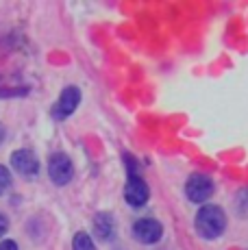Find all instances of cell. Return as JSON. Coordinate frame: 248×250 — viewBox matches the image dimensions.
<instances>
[{"label":"cell","instance_id":"3957f363","mask_svg":"<svg viewBox=\"0 0 248 250\" xmlns=\"http://www.w3.org/2000/svg\"><path fill=\"white\" fill-rule=\"evenodd\" d=\"M79 103H81V91H79V87H74V85L65 87L63 91H61L59 100L55 103V107H52V118H55V120H65L68 115H72L76 111Z\"/></svg>","mask_w":248,"mask_h":250},{"label":"cell","instance_id":"8992f818","mask_svg":"<svg viewBox=\"0 0 248 250\" xmlns=\"http://www.w3.org/2000/svg\"><path fill=\"white\" fill-rule=\"evenodd\" d=\"M148 196H150V189L144 179H140V176H128V183H126V187H124V198H126L128 205L142 207V205H146Z\"/></svg>","mask_w":248,"mask_h":250},{"label":"cell","instance_id":"6da1fadb","mask_svg":"<svg viewBox=\"0 0 248 250\" xmlns=\"http://www.w3.org/2000/svg\"><path fill=\"white\" fill-rule=\"evenodd\" d=\"M224 227H227V215L220 207L216 205H207L198 211L196 215V230L200 237L205 239H216L224 233Z\"/></svg>","mask_w":248,"mask_h":250},{"label":"cell","instance_id":"8fae6325","mask_svg":"<svg viewBox=\"0 0 248 250\" xmlns=\"http://www.w3.org/2000/svg\"><path fill=\"white\" fill-rule=\"evenodd\" d=\"M237 209H240V213H246L248 215V189L242 191L240 198H237Z\"/></svg>","mask_w":248,"mask_h":250},{"label":"cell","instance_id":"9c48e42d","mask_svg":"<svg viewBox=\"0 0 248 250\" xmlns=\"http://www.w3.org/2000/svg\"><path fill=\"white\" fill-rule=\"evenodd\" d=\"M72 248L74 250H96L92 237H89L87 233H76L74 235V242H72Z\"/></svg>","mask_w":248,"mask_h":250},{"label":"cell","instance_id":"277c9868","mask_svg":"<svg viewBox=\"0 0 248 250\" xmlns=\"http://www.w3.org/2000/svg\"><path fill=\"white\" fill-rule=\"evenodd\" d=\"M185 194L192 203H205L213 194V183L205 174H194L185 183Z\"/></svg>","mask_w":248,"mask_h":250},{"label":"cell","instance_id":"7a4b0ae2","mask_svg":"<svg viewBox=\"0 0 248 250\" xmlns=\"http://www.w3.org/2000/svg\"><path fill=\"white\" fill-rule=\"evenodd\" d=\"M48 174H50V181L55 183V185H65V183L72 181L74 167H72L70 157L63 155V152H55L48 161Z\"/></svg>","mask_w":248,"mask_h":250},{"label":"cell","instance_id":"4fadbf2b","mask_svg":"<svg viewBox=\"0 0 248 250\" xmlns=\"http://www.w3.org/2000/svg\"><path fill=\"white\" fill-rule=\"evenodd\" d=\"M0 250H18V246H16V242H11V239H7V242H2V244H0Z\"/></svg>","mask_w":248,"mask_h":250},{"label":"cell","instance_id":"7c38bea8","mask_svg":"<svg viewBox=\"0 0 248 250\" xmlns=\"http://www.w3.org/2000/svg\"><path fill=\"white\" fill-rule=\"evenodd\" d=\"M7 229H9V220H7V215L0 213V237H2V235L7 233Z\"/></svg>","mask_w":248,"mask_h":250},{"label":"cell","instance_id":"ba28073f","mask_svg":"<svg viewBox=\"0 0 248 250\" xmlns=\"http://www.w3.org/2000/svg\"><path fill=\"white\" fill-rule=\"evenodd\" d=\"M94 230H96V237L103 242H109L116 233V222H113V215L109 213H98L94 220Z\"/></svg>","mask_w":248,"mask_h":250},{"label":"cell","instance_id":"30bf717a","mask_svg":"<svg viewBox=\"0 0 248 250\" xmlns=\"http://www.w3.org/2000/svg\"><path fill=\"white\" fill-rule=\"evenodd\" d=\"M9 187H11V174H9V170L4 166H0V196H2Z\"/></svg>","mask_w":248,"mask_h":250},{"label":"cell","instance_id":"5b68a950","mask_svg":"<svg viewBox=\"0 0 248 250\" xmlns=\"http://www.w3.org/2000/svg\"><path fill=\"white\" fill-rule=\"evenodd\" d=\"M133 235H135V239L142 244H155V242H159L161 235H164V227H161L157 220L144 218L133 224Z\"/></svg>","mask_w":248,"mask_h":250},{"label":"cell","instance_id":"52a82bcc","mask_svg":"<svg viewBox=\"0 0 248 250\" xmlns=\"http://www.w3.org/2000/svg\"><path fill=\"white\" fill-rule=\"evenodd\" d=\"M11 166L16 172H20L22 176H26V179H33V176H37V172H40V163H37L35 155H33L31 150H16L11 155Z\"/></svg>","mask_w":248,"mask_h":250},{"label":"cell","instance_id":"5bb4252c","mask_svg":"<svg viewBox=\"0 0 248 250\" xmlns=\"http://www.w3.org/2000/svg\"><path fill=\"white\" fill-rule=\"evenodd\" d=\"M2 137H4V131H2V126H0V142H2Z\"/></svg>","mask_w":248,"mask_h":250}]
</instances>
